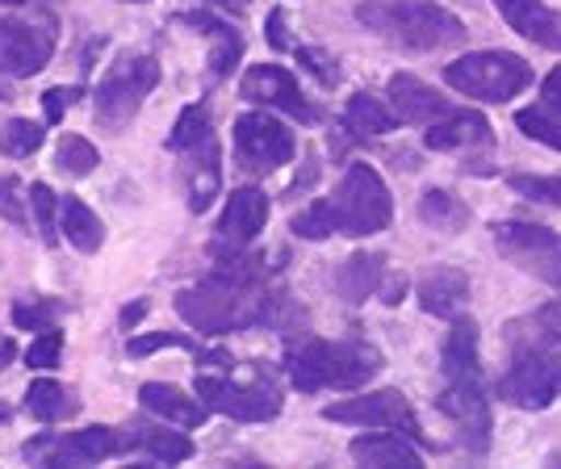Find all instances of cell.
<instances>
[{"label": "cell", "instance_id": "cell-1", "mask_svg": "<svg viewBox=\"0 0 561 469\" xmlns=\"http://www.w3.org/2000/svg\"><path fill=\"white\" fill-rule=\"evenodd\" d=\"M273 256H234L222 260L206 282L188 285L176 294V314L202 335H227L268 323V310L277 302L273 294Z\"/></svg>", "mask_w": 561, "mask_h": 469}, {"label": "cell", "instance_id": "cell-2", "mask_svg": "<svg viewBox=\"0 0 561 469\" xmlns=\"http://www.w3.org/2000/svg\"><path fill=\"white\" fill-rule=\"evenodd\" d=\"M507 365L494 381L499 399L524 411H545L561 394V302L540 306L537 314L515 319L503 331Z\"/></svg>", "mask_w": 561, "mask_h": 469}, {"label": "cell", "instance_id": "cell-3", "mask_svg": "<svg viewBox=\"0 0 561 469\" xmlns=\"http://www.w3.org/2000/svg\"><path fill=\"white\" fill-rule=\"evenodd\" d=\"M356 22L377 38L402 50H448L466 43V22L432 0H365L356 4Z\"/></svg>", "mask_w": 561, "mask_h": 469}, {"label": "cell", "instance_id": "cell-4", "mask_svg": "<svg viewBox=\"0 0 561 469\" xmlns=\"http://www.w3.org/2000/svg\"><path fill=\"white\" fill-rule=\"evenodd\" d=\"M381 369V352L365 340H302L285 356L294 390H360Z\"/></svg>", "mask_w": 561, "mask_h": 469}, {"label": "cell", "instance_id": "cell-5", "mask_svg": "<svg viewBox=\"0 0 561 469\" xmlns=\"http://www.w3.org/2000/svg\"><path fill=\"white\" fill-rule=\"evenodd\" d=\"M160 84V59L156 55H142V50H126L117 55L110 71L101 76L93 93V114L105 130H126L135 114L142 110V101L156 93Z\"/></svg>", "mask_w": 561, "mask_h": 469}, {"label": "cell", "instance_id": "cell-6", "mask_svg": "<svg viewBox=\"0 0 561 469\" xmlns=\"http://www.w3.org/2000/svg\"><path fill=\"white\" fill-rule=\"evenodd\" d=\"M328 206L335 214V231L348 234V239L386 231L394 218V197H390V188L377 176L374 164H348L335 193L328 197Z\"/></svg>", "mask_w": 561, "mask_h": 469}, {"label": "cell", "instance_id": "cell-7", "mask_svg": "<svg viewBox=\"0 0 561 469\" xmlns=\"http://www.w3.org/2000/svg\"><path fill=\"white\" fill-rule=\"evenodd\" d=\"M445 80L461 96L486 101V105H507L533 84V68L512 55V50H469L457 64L445 68Z\"/></svg>", "mask_w": 561, "mask_h": 469}, {"label": "cell", "instance_id": "cell-8", "mask_svg": "<svg viewBox=\"0 0 561 469\" xmlns=\"http://www.w3.org/2000/svg\"><path fill=\"white\" fill-rule=\"evenodd\" d=\"M59 43L55 18H0V76L30 80L50 64Z\"/></svg>", "mask_w": 561, "mask_h": 469}, {"label": "cell", "instance_id": "cell-9", "mask_svg": "<svg viewBox=\"0 0 561 469\" xmlns=\"http://www.w3.org/2000/svg\"><path fill=\"white\" fill-rule=\"evenodd\" d=\"M193 390H197V399L206 402L210 411L231 415V420H239V423H264L280 415V390L264 374H260L256 381H248V386L231 381L227 369H218V374H197V386H193Z\"/></svg>", "mask_w": 561, "mask_h": 469}, {"label": "cell", "instance_id": "cell-10", "mask_svg": "<svg viewBox=\"0 0 561 469\" xmlns=\"http://www.w3.org/2000/svg\"><path fill=\"white\" fill-rule=\"evenodd\" d=\"M114 453H122V436H117L114 427H105V423H89L80 432H43V436H34V441L22 445L25 461L55 469L96 466V461H105Z\"/></svg>", "mask_w": 561, "mask_h": 469}, {"label": "cell", "instance_id": "cell-11", "mask_svg": "<svg viewBox=\"0 0 561 469\" xmlns=\"http://www.w3.org/2000/svg\"><path fill=\"white\" fill-rule=\"evenodd\" d=\"M499 256L519 273H533L537 282L561 289V234L537 222H499L494 227Z\"/></svg>", "mask_w": 561, "mask_h": 469}, {"label": "cell", "instance_id": "cell-12", "mask_svg": "<svg viewBox=\"0 0 561 469\" xmlns=\"http://www.w3.org/2000/svg\"><path fill=\"white\" fill-rule=\"evenodd\" d=\"M298 139L294 130L273 114H239L234 117V160L243 172L264 176V172H277L294 160Z\"/></svg>", "mask_w": 561, "mask_h": 469}, {"label": "cell", "instance_id": "cell-13", "mask_svg": "<svg viewBox=\"0 0 561 469\" xmlns=\"http://www.w3.org/2000/svg\"><path fill=\"white\" fill-rule=\"evenodd\" d=\"M264 222H268V197H264V188H256V185L234 188L231 197H227V206H222L218 231H214V239L206 243V252L214 256V264L243 256L260 239Z\"/></svg>", "mask_w": 561, "mask_h": 469}, {"label": "cell", "instance_id": "cell-14", "mask_svg": "<svg viewBox=\"0 0 561 469\" xmlns=\"http://www.w3.org/2000/svg\"><path fill=\"white\" fill-rule=\"evenodd\" d=\"M440 411H445L461 445L469 453H486L491 448V399H486V377H461V381H445L440 390Z\"/></svg>", "mask_w": 561, "mask_h": 469}, {"label": "cell", "instance_id": "cell-15", "mask_svg": "<svg viewBox=\"0 0 561 469\" xmlns=\"http://www.w3.org/2000/svg\"><path fill=\"white\" fill-rule=\"evenodd\" d=\"M331 423H352V427H386V432H402L411 441H420V420L411 411V402L402 390H374L360 399H340L323 411Z\"/></svg>", "mask_w": 561, "mask_h": 469}, {"label": "cell", "instance_id": "cell-16", "mask_svg": "<svg viewBox=\"0 0 561 469\" xmlns=\"http://www.w3.org/2000/svg\"><path fill=\"white\" fill-rule=\"evenodd\" d=\"M239 93H243V101L264 105V110H280V114H289L294 122H314V117H319V110H314V105L306 101L302 89H298V80L285 68H277V64H256V68H248Z\"/></svg>", "mask_w": 561, "mask_h": 469}, {"label": "cell", "instance_id": "cell-17", "mask_svg": "<svg viewBox=\"0 0 561 469\" xmlns=\"http://www.w3.org/2000/svg\"><path fill=\"white\" fill-rule=\"evenodd\" d=\"M503 22L540 50H561V13L545 0H494Z\"/></svg>", "mask_w": 561, "mask_h": 469}, {"label": "cell", "instance_id": "cell-18", "mask_svg": "<svg viewBox=\"0 0 561 469\" xmlns=\"http://www.w3.org/2000/svg\"><path fill=\"white\" fill-rule=\"evenodd\" d=\"M122 448L126 453H139L156 466H181L193 457V441L185 432H172V427H160V423H130L122 427Z\"/></svg>", "mask_w": 561, "mask_h": 469}, {"label": "cell", "instance_id": "cell-19", "mask_svg": "<svg viewBox=\"0 0 561 469\" xmlns=\"http://www.w3.org/2000/svg\"><path fill=\"white\" fill-rule=\"evenodd\" d=\"M390 105H394V114L402 117V122H411V126H432V122H440V117L453 114L448 96H440L432 84H423V80L407 76V71H398L394 80H390Z\"/></svg>", "mask_w": 561, "mask_h": 469}, {"label": "cell", "instance_id": "cell-20", "mask_svg": "<svg viewBox=\"0 0 561 469\" xmlns=\"http://www.w3.org/2000/svg\"><path fill=\"white\" fill-rule=\"evenodd\" d=\"M185 193H188V210L206 214L222 188V160H218V139L206 135L193 151H185Z\"/></svg>", "mask_w": 561, "mask_h": 469}, {"label": "cell", "instance_id": "cell-21", "mask_svg": "<svg viewBox=\"0 0 561 469\" xmlns=\"http://www.w3.org/2000/svg\"><path fill=\"white\" fill-rule=\"evenodd\" d=\"M139 402L151 411V415L176 423V427H202V423H206V415H210V407H206V402L193 399L188 390L172 386V381H142Z\"/></svg>", "mask_w": 561, "mask_h": 469}, {"label": "cell", "instance_id": "cell-22", "mask_svg": "<svg viewBox=\"0 0 561 469\" xmlns=\"http://www.w3.org/2000/svg\"><path fill=\"white\" fill-rule=\"evenodd\" d=\"M185 25H193L197 34H206L210 38V80H227L234 71V64L243 59V38H239V30L231 22H222V18H214V13H202V9H193L181 18Z\"/></svg>", "mask_w": 561, "mask_h": 469}, {"label": "cell", "instance_id": "cell-23", "mask_svg": "<svg viewBox=\"0 0 561 469\" xmlns=\"http://www.w3.org/2000/svg\"><path fill=\"white\" fill-rule=\"evenodd\" d=\"M348 453L356 466H394V469L420 466V448L411 445V436L386 432V427H377L369 436H356L348 445Z\"/></svg>", "mask_w": 561, "mask_h": 469}, {"label": "cell", "instance_id": "cell-24", "mask_svg": "<svg viewBox=\"0 0 561 469\" xmlns=\"http://www.w3.org/2000/svg\"><path fill=\"white\" fill-rule=\"evenodd\" d=\"M386 282V256L381 252H356L335 268V294L348 306H360L365 298H374Z\"/></svg>", "mask_w": 561, "mask_h": 469}, {"label": "cell", "instance_id": "cell-25", "mask_svg": "<svg viewBox=\"0 0 561 469\" xmlns=\"http://www.w3.org/2000/svg\"><path fill=\"white\" fill-rule=\"evenodd\" d=\"M423 142H427L432 151H466V147H482V142H491V126H486V117L482 114L453 110L448 117H440V122H432V126H427Z\"/></svg>", "mask_w": 561, "mask_h": 469}, {"label": "cell", "instance_id": "cell-26", "mask_svg": "<svg viewBox=\"0 0 561 469\" xmlns=\"http://www.w3.org/2000/svg\"><path fill=\"white\" fill-rule=\"evenodd\" d=\"M466 298H469V277L461 268H453V264L432 268L420 282V306L427 314H436V319H453L466 306Z\"/></svg>", "mask_w": 561, "mask_h": 469}, {"label": "cell", "instance_id": "cell-27", "mask_svg": "<svg viewBox=\"0 0 561 469\" xmlns=\"http://www.w3.org/2000/svg\"><path fill=\"white\" fill-rule=\"evenodd\" d=\"M25 411L50 427V423H68L80 411V399H76V390H68L55 377H34L25 390Z\"/></svg>", "mask_w": 561, "mask_h": 469}, {"label": "cell", "instance_id": "cell-28", "mask_svg": "<svg viewBox=\"0 0 561 469\" xmlns=\"http://www.w3.org/2000/svg\"><path fill=\"white\" fill-rule=\"evenodd\" d=\"M445 381H461V377H486L482 374V352H478V328L469 319H457L445 335Z\"/></svg>", "mask_w": 561, "mask_h": 469}, {"label": "cell", "instance_id": "cell-29", "mask_svg": "<svg viewBox=\"0 0 561 469\" xmlns=\"http://www.w3.org/2000/svg\"><path fill=\"white\" fill-rule=\"evenodd\" d=\"M59 231H64V239H68L76 252H84V256L101 252V243H105V222H101L93 206H84L80 197H64Z\"/></svg>", "mask_w": 561, "mask_h": 469}, {"label": "cell", "instance_id": "cell-30", "mask_svg": "<svg viewBox=\"0 0 561 469\" xmlns=\"http://www.w3.org/2000/svg\"><path fill=\"white\" fill-rule=\"evenodd\" d=\"M344 122H348V130H356V135H390V130H398L402 117H398L394 105H386L381 96L356 93V96H348V105H344Z\"/></svg>", "mask_w": 561, "mask_h": 469}, {"label": "cell", "instance_id": "cell-31", "mask_svg": "<svg viewBox=\"0 0 561 469\" xmlns=\"http://www.w3.org/2000/svg\"><path fill=\"white\" fill-rule=\"evenodd\" d=\"M420 218L427 222V227H436V231H466L469 227V206L466 202H457L453 193H445V188H427L420 197Z\"/></svg>", "mask_w": 561, "mask_h": 469}, {"label": "cell", "instance_id": "cell-32", "mask_svg": "<svg viewBox=\"0 0 561 469\" xmlns=\"http://www.w3.org/2000/svg\"><path fill=\"white\" fill-rule=\"evenodd\" d=\"M64 310H68V306L59 302V298L25 294V298H13V306H9V319H13V328H18V331H47V328H55V323L64 319Z\"/></svg>", "mask_w": 561, "mask_h": 469}, {"label": "cell", "instance_id": "cell-33", "mask_svg": "<svg viewBox=\"0 0 561 469\" xmlns=\"http://www.w3.org/2000/svg\"><path fill=\"white\" fill-rule=\"evenodd\" d=\"M515 126H519L528 139H537V142H545V147L561 151V110L558 105H549V101L524 105V110L515 114Z\"/></svg>", "mask_w": 561, "mask_h": 469}, {"label": "cell", "instance_id": "cell-34", "mask_svg": "<svg viewBox=\"0 0 561 469\" xmlns=\"http://www.w3.org/2000/svg\"><path fill=\"white\" fill-rule=\"evenodd\" d=\"M96 164H101V151H96L89 139H80V135H64L59 147H55V168L71 176V181H80V176H93Z\"/></svg>", "mask_w": 561, "mask_h": 469}, {"label": "cell", "instance_id": "cell-35", "mask_svg": "<svg viewBox=\"0 0 561 469\" xmlns=\"http://www.w3.org/2000/svg\"><path fill=\"white\" fill-rule=\"evenodd\" d=\"M30 206H34V222H38V239L55 248L59 243V214H64V197L47 185V181H38V185H30Z\"/></svg>", "mask_w": 561, "mask_h": 469}, {"label": "cell", "instance_id": "cell-36", "mask_svg": "<svg viewBox=\"0 0 561 469\" xmlns=\"http://www.w3.org/2000/svg\"><path fill=\"white\" fill-rule=\"evenodd\" d=\"M206 135H214L210 110H206L202 101H197V105H185L181 117H176V126H172V135H168V151H181V156H185V151H193Z\"/></svg>", "mask_w": 561, "mask_h": 469}, {"label": "cell", "instance_id": "cell-37", "mask_svg": "<svg viewBox=\"0 0 561 469\" xmlns=\"http://www.w3.org/2000/svg\"><path fill=\"white\" fill-rule=\"evenodd\" d=\"M47 139V126L43 122H30V117H13L4 130H0V151L9 156V160H25V156H34L38 147Z\"/></svg>", "mask_w": 561, "mask_h": 469}, {"label": "cell", "instance_id": "cell-38", "mask_svg": "<svg viewBox=\"0 0 561 469\" xmlns=\"http://www.w3.org/2000/svg\"><path fill=\"white\" fill-rule=\"evenodd\" d=\"M289 231L298 234V239H331V234H340L335 231V214H331L328 197H319V202H310L306 210L294 214Z\"/></svg>", "mask_w": 561, "mask_h": 469}, {"label": "cell", "instance_id": "cell-39", "mask_svg": "<svg viewBox=\"0 0 561 469\" xmlns=\"http://www.w3.org/2000/svg\"><path fill=\"white\" fill-rule=\"evenodd\" d=\"M30 197H25V188L22 181L13 176V172H0V218L4 222H13L18 231H25L30 227Z\"/></svg>", "mask_w": 561, "mask_h": 469}, {"label": "cell", "instance_id": "cell-40", "mask_svg": "<svg viewBox=\"0 0 561 469\" xmlns=\"http://www.w3.org/2000/svg\"><path fill=\"white\" fill-rule=\"evenodd\" d=\"M164 348H185V352H197V344L188 340L185 331H151V335H130L126 340V356H151V352H164Z\"/></svg>", "mask_w": 561, "mask_h": 469}, {"label": "cell", "instance_id": "cell-41", "mask_svg": "<svg viewBox=\"0 0 561 469\" xmlns=\"http://www.w3.org/2000/svg\"><path fill=\"white\" fill-rule=\"evenodd\" d=\"M59 356H64V331L47 328V331H38V340L25 348V365H30V369H55Z\"/></svg>", "mask_w": 561, "mask_h": 469}, {"label": "cell", "instance_id": "cell-42", "mask_svg": "<svg viewBox=\"0 0 561 469\" xmlns=\"http://www.w3.org/2000/svg\"><path fill=\"white\" fill-rule=\"evenodd\" d=\"M512 188L515 193H524L528 202L558 206L561 210V176H512Z\"/></svg>", "mask_w": 561, "mask_h": 469}, {"label": "cell", "instance_id": "cell-43", "mask_svg": "<svg viewBox=\"0 0 561 469\" xmlns=\"http://www.w3.org/2000/svg\"><path fill=\"white\" fill-rule=\"evenodd\" d=\"M80 96H84V84H59V89H47V93H43L47 126H59L71 105H80Z\"/></svg>", "mask_w": 561, "mask_h": 469}, {"label": "cell", "instance_id": "cell-44", "mask_svg": "<svg viewBox=\"0 0 561 469\" xmlns=\"http://www.w3.org/2000/svg\"><path fill=\"white\" fill-rule=\"evenodd\" d=\"M298 64H302L323 89H335L340 84V68H335V59H331L328 50H319V47H302L298 50Z\"/></svg>", "mask_w": 561, "mask_h": 469}, {"label": "cell", "instance_id": "cell-45", "mask_svg": "<svg viewBox=\"0 0 561 469\" xmlns=\"http://www.w3.org/2000/svg\"><path fill=\"white\" fill-rule=\"evenodd\" d=\"M264 30H268V34H264V38H268V47L289 50V30H285V13H280V9H273V13H268Z\"/></svg>", "mask_w": 561, "mask_h": 469}, {"label": "cell", "instance_id": "cell-46", "mask_svg": "<svg viewBox=\"0 0 561 469\" xmlns=\"http://www.w3.org/2000/svg\"><path fill=\"white\" fill-rule=\"evenodd\" d=\"M540 101H549V105H558L561 110V64L545 76V84H540Z\"/></svg>", "mask_w": 561, "mask_h": 469}, {"label": "cell", "instance_id": "cell-47", "mask_svg": "<svg viewBox=\"0 0 561 469\" xmlns=\"http://www.w3.org/2000/svg\"><path fill=\"white\" fill-rule=\"evenodd\" d=\"M147 310H151V302H147V298H135V302H130L126 310H122V328L135 331V328H139V319L147 314Z\"/></svg>", "mask_w": 561, "mask_h": 469}, {"label": "cell", "instance_id": "cell-48", "mask_svg": "<svg viewBox=\"0 0 561 469\" xmlns=\"http://www.w3.org/2000/svg\"><path fill=\"white\" fill-rule=\"evenodd\" d=\"M13 356H18V344H13L9 335H0V369H4V365H13Z\"/></svg>", "mask_w": 561, "mask_h": 469}, {"label": "cell", "instance_id": "cell-49", "mask_svg": "<svg viewBox=\"0 0 561 469\" xmlns=\"http://www.w3.org/2000/svg\"><path fill=\"white\" fill-rule=\"evenodd\" d=\"M218 9H227V13H248L252 9V0H210Z\"/></svg>", "mask_w": 561, "mask_h": 469}, {"label": "cell", "instance_id": "cell-50", "mask_svg": "<svg viewBox=\"0 0 561 469\" xmlns=\"http://www.w3.org/2000/svg\"><path fill=\"white\" fill-rule=\"evenodd\" d=\"M13 420V407H9V402H0V423H9Z\"/></svg>", "mask_w": 561, "mask_h": 469}, {"label": "cell", "instance_id": "cell-51", "mask_svg": "<svg viewBox=\"0 0 561 469\" xmlns=\"http://www.w3.org/2000/svg\"><path fill=\"white\" fill-rule=\"evenodd\" d=\"M4 4H9V9H18V4H34V0H0V9H4Z\"/></svg>", "mask_w": 561, "mask_h": 469}, {"label": "cell", "instance_id": "cell-52", "mask_svg": "<svg viewBox=\"0 0 561 469\" xmlns=\"http://www.w3.org/2000/svg\"><path fill=\"white\" fill-rule=\"evenodd\" d=\"M135 4H139V0H135Z\"/></svg>", "mask_w": 561, "mask_h": 469}]
</instances>
